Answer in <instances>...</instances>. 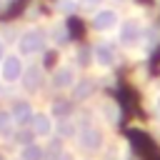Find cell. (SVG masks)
Returning <instances> with one entry per match:
<instances>
[{
  "label": "cell",
  "mask_w": 160,
  "mask_h": 160,
  "mask_svg": "<svg viewBox=\"0 0 160 160\" xmlns=\"http://www.w3.org/2000/svg\"><path fill=\"white\" fill-rule=\"evenodd\" d=\"M18 48H20L22 55H38V52L45 50V35L40 30H28V32L20 35Z\"/></svg>",
  "instance_id": "6da1fadb"
},
{
  "label": "cell",
  "mask_w": 160,
  "mask_h": 160,
  "mask_svg": "<svg viewBox=\"0 0 160 160\" xmlns=\"http://www.w3.org/2000/svg\"><path fill=\"white\" fill-rule=\"evenodd\" d=\"M78 142L82 150H100L102 148V132L95 125H82L78 130Z\"/></svg>",
  "instance_id": "7a4b0ae2"
},
{
  "label": "cell",
  "mask_w": 160,
  "mask_h": 160,
  "mask_svg": "<svg viewBox=\"0 0 160 160\" xmlns=\"http://www.w3.org/2000/svg\"><path fill=\"white\" fill-rule=\"evenodd\" d=\"M0 62H2V65H0V72H2V80H5V82H15V80H20L25 65H22V60H20L18 55H5Z\"/></svg>",
  "instance_id": "3957f363"
},
{
  "label": "cell",
  "mask_w": 160,
  "mask_h": 160,
  "mask_svg": "<svg viewBox=\"0 0 160 160\" xmlns=\"http://www.w3.org/2000/svg\"><path fill=\"white\" fill-rule=\"evenodd\" d=\"M8 112H10V118H12V122L18 128L30 125V120H32V108H30L28 100H12V105H10Z\"/></svg>",
  "instance_id": "277c9868"
},
{
  "label": "cell",
  "mask_w": 160,
  "mask_h": 160,
  "mask_svg": "<svg viewBox=\"0 0 160 160\" xmlns=\"http://www.w3.org/2000/svg\"><path fill=\"white\" fill-rule=\"evenodd\" d=\"M142 38V25L138 20H128L120 25V42L122 45H138Z\"/></svg>",
  "instance_id": "5b68a950"
},
{
  "label": "cell",
  "mask_w": 160,
  "mask_h": 160,
  "mask_svg": "<svg viewBox=\"0 0 160 160\" xmlns=\"http://www.w3.org/2000/svg\"><path fill=\"white\" fill-rule=\"evenodd\" d=\"M20 80H22V88H25V90H30V92L40 90V85H42V68H40V65H28V68H22Z\"/></svg>",
  "instance_id": "8992f818"
},
{
  "label": "cell",
  "mask_w": 160,
  "mask_h": 160,
  "mask_svg": "<svg viewBox=\"0 0 160 160\" xmlns=\"http://www.w3.org/2000/svg\"><path fill=\"white\" fill-rule=\"evenodd\" d=\"M30 130L38 135V138H48L52 132V120L48 112H35L32 120H30Z\"/></svg>",
  "instance_id": "52a82bcc"
},
{
  "label": "cell",
  "mask_w": 160,
  "mask_h": 160,
  "mask_svg": "<svg viewBox=\"0 0 160 160\" xmlns=\"http://www.w3.org/2000/svg\"><path fill=\"white\" fill-rule=\"evenodd\" d=\"M112 25H118V12L115 10H95V15H92V28L95 30H110Z\"/></svg>",
  "instance_id": "ba28073f"
},
{
  "label": "cell",
  "mask_w": 160,
  "mask_h": 160,
  "mask_svg": "<svg viewBox=\"0 0 160 160\" xmlns=\"http://www.w3.org/2000/svg\"><path fill=\"white\" fill-rule=\"evenodd\" d=\"M72 82H75L72 68H58V70L52 72V88L65 90V88H72Z\"/></svg>",
  "instance_id": "9c48e42d"
},
{
  "label": "cell",
  "mask_w": 160,
  "mask_h": 160,
  "mask_svg": "<svg viewBox=\"0 0 160 160\" xmlns=\"http://www.w3.org/2000/svg\"><path fill=\"white\" fill-rule=\"evenodd\" d=\"M92 58L98 60V65H102V68H110V65H112V60H115L112 45H110V42H100V45H95V50H92Z\"/></svg>",
  "instance_id": "30bf717a"
},
{
  "label": "cell",
  "mask_w": 160,
  "mask_h": 160,
  "mask_svg": "<svg viewBox=\"0 0 160 160\" xmlns=\"http://www.w3.org/2000/svg\"><path fill=\"white\" fill-rule=\"evenodd\" d=\"M95 85L92 80H80V82H72V100H88L92 95Z\"/></svg>",
  "instance_id": "8fae6325"
},
{
  "label": "cell",
  "mask_w": 160,
  "mask_h": 160,
  "mask_svg": "<svg viewBox=\"0 0 160 160\" xmlns=\"http://www.w3.org/2000/svg\"><path fill=\"white\" fill-rule=\"evenodd\" d=\"M20 160H45V150H42V145H38V142H28V145H22Z\"/></svg>",
  "instance_id": "7c38bea8"
},
{
  "label": "cell",
  "mask_w": 160,
  "mask_h": 160,
  "mask_svg": "<svg viewBox=\"0 0 160 160\" xmlns=\"http://www.w3.org/2000/svg\"><path fill=\"white\" fill-rule=\"evenodd\" d=\"M52 128L58 130V138H72V135H78V125L72 120H68V118H60Z\"/></svg>",
  "instance_id": "4fadbf2b"
},
{
  "label": "cell",
  "mask_w": 160,
  "mask_h": 160,
  "mask_svg": "<svg viewBox=\"0 0 160 160\" xmlns=\"http://www.w3.org/2000/svg\"><path fill=\"white\" fill-rule=\"evenodd\" d=\"M50 112H52V118H68L72 112V100H55Z\"/></svg>",
  "instance_id": "5bb4252c"
},
{
  "label": "cell",
  "mask_w": 160,
  "mask_h": 160,
  "mask_svg": "<svg viewBox=\"0 0 160 160\" xmlns=\"http://www.w3.org/2000/svg\"><path fill=\"white\" fill-rule=\"evenodd\" d=\"M42 150H45V160H55V158H60V155H62V142H60V138L50 140L48 148H42Z\"/></svg>",
  "instance_id": "9a60e30c"
},
{
  "label": "cell",
  "mask_w": 160,
  "mask_h": 160,
  "mask_svg": "<svg viewBox=\"0 0 160 160\" xmlns=\"http://www.w3.org/2000/svg\"><path fill=\"white\" fill-rule=\"evenodd\" d=\"M32 138H35V132L30 130V125H25V128H20V132L15 135V142H20V145H28V142H32Z\"/></svg>",
  "instance_id": "2e32d148"
},
{
  "label": "cell",
  "mask_w": 160,
  "mask_h": 160,
  "mask_svg": "<svg viewBox=\"0 0 160 160\" xmlns=\"http://www.w3.org/2000/svg\"><path fill=\"white\" fill-rule=\"evenodd\" d=\"M10 128H12V118H10V112H8V110H0V135H8Z\"/></svg>",
  "instance_id": "e0dca14e"
},
{
  "label": "cell",
  "mask_w": 160,
  "mask_h": 160,
  "mask_svg": "<svg viewBox=\"0 0 160 160\" xmlns=\"http://www.w3.org/2000/svg\"><path fill=\"white\" fill-rule=\"evenodd\" d=\"M50 38H52V42H65L68 40V32H65V28L62 25H52V30H50Z\"/></svg>",
  "instance_id": "ac0fdd59"
},
{
  "label": "cell",
  "mask_w": 160,
  "mask_h": 160,
  "mask_svg": "<svg viewBox=\"0 0 160 160\" xmlns=\"http://www.w3.org/2000/svg\"><path fill=\"white\" fill-rule=\"evenodd\" d=\"M102 0H78V8L85 10V12H92V10H100Z\"/></svg>",
  "instance_id": "d6986e66"
},
{
  "label": "cell",
  "mask_w": 160,
  "mask_h": 160,
  "mask_svg": "<svg viewBox=\"0 0 160 160\" xmlns=\"http://www.w3.org/2000/svg\"><path fill=\"white\" fill-rule=\"evenodd\" d=\"M88 60H90V50L88 48H80L78 50V62L80 65H88Z\"/></svg>",
  "instance_id": "ffe728a7"
},
{
  "label": "cell",
  "mask_w": 160,
  "mask_h": 160,
  "mask_svg": "<svg viewBox=\"0 0 160 160\" xmlns=\"http://www.w3.org/2000/svg\"><path fill=\"white\" fill-rule=\"evenodd\" d=\"M60 8H62L65 12H75V10H78V2H72V0H62Z\"/></svg>",
  "instance_id": "44dd1931"
},
{
  "label": "cell",
  "mask_w": 160,
  "mask_h": 160,
  "mask_svg": "<svg viewBox=\"0 0 160 160\" xmlns=\"http://www.w3.org/2000/svg\"><path fill=\"white\" fill-rule=\"evenodd\" d=\"M105 115H108V120L115 122V120H118V110H115V105H108V108H105Z\"/></svg>",
  "instance_id": "7402d4cb"
},
{
  "label": "cell",
  "mask_w": 160,
  "mask_h": 160,
  "mask_svg": "<svg viewBox=\"0 0 160 160\" xmlns=\"http://www.w3.org/2000/svg\"><path fill=\"white\" fill-rule=\"evenodd\" d=\"M55 160H72V158H70L68 152H62V155H60V158H55Z\"/></svg>",
  "instance_id": "603a6c76"
},
{
  "label": "cell",
  "mask_w": 160,
  "mask_h": 160,
  "mask_svg": "<svg viewBox=\"0 0 160 160\" xmlns=\"http://www.w3.org/2000/svg\"><path fill=\"white\" fill-rule=\"evenodd\" d=\"M155 112H158V118H160V98L155 100Z\"/></svg>",
  "instance_id": "cb8c5ba5"
},
{
  "label": "cell",
  "mask_w": 160,
  "mask_h": 160,
  "mask_svg": "<svg viewBox=\"0 0 160 160\" xmlns=\"http://www.w3.org/2000/svg\"><path fill=\"white\" fill-rule=\"evenodd\" d=\"M5 58V45H2V40H0V60Z\"/></svg>",
  "instance_id": "d4e9b609"
},
{
  "label": "cell",
  "mask_w": 160,
  "mask_h": 160,
  "mask_svg": "<svg viewBox=\"0 0 160 160\" xmlns=\"http://www.w3.org/2000/svg\"><path fill=\"white\" fill-rule=\"evenodd\" d=\"M0 160H5V158H2V155H0Z\"/></svg>",
  "instance_id": "484cf974"
},
{
  "label": "cell",
  "mask_w": 160,
  "mask_h": 160,
  "mask_svg": "<svg viewBox=\"0 0 160 160\" xmlns=\"http://www.w3.org/2000/svg\"><path fill=\"white\" fill-rule=\"evenodd\" d=\"M0 92H2V88H0Z\"/></svg>",
  "instance_id": "4316f807"
}]
</instances>
